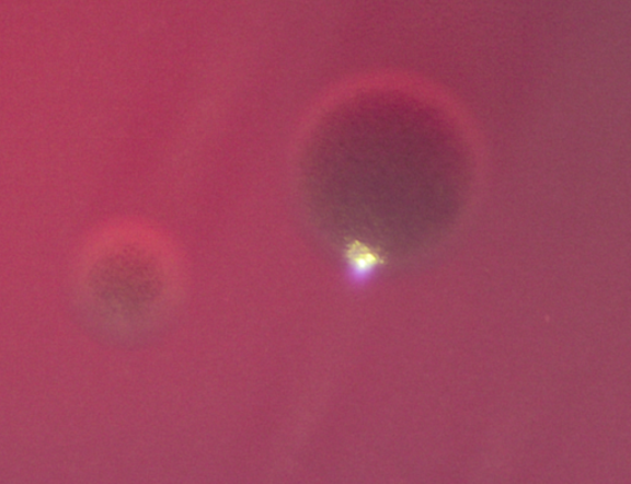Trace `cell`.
<instances>
[{"instance_id": "cell-1", "label": "cell", "mask_w": 631, "mask_h": 484, "mask_svg": "<svg viewBox=\"0 0 631 484\" xmlns=\"http://www.w3.org/2000/svg\"><path fill=\"white\" fill-rule=\"evenodd\" d=\"M383 264L381 253L368 243L354 240L345 245V279L355 289H363L377 279Z\"/></svg>"}]
</instances>
